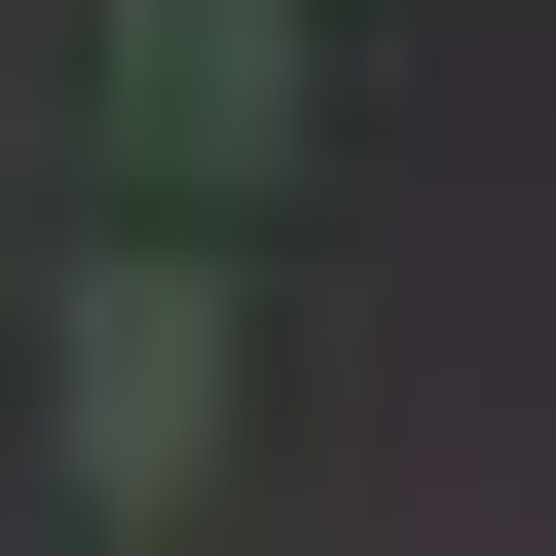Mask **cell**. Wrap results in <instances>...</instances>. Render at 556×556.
<instances>
[{"mask_svg":"<svg viewBox=\"0 0 556 556\" xmlns=\"http://www.w3.org/2000/svg\"><path fill=\"white\" fill-rule=\"evenodd\" d=\"M112 149L149 186H260V149H298V0H149V38H112Z\"/></svg>","mask_w":556,"mask_h":556,"instance_id":"7a4b0ae2","label":"cell"},{"mask_svg":"<svg viewBox=\"0 0 556 556\" xmlns=\"http://www.w3.org/2000/svg\"><path fill=\"white\" fill-rule=\"evenodd\" d=\"M38 371H75V482H112V519H186V482H223V260H75Z\"/></svg>","mask_w":556,"mask_h":556,"instance_id":"6da1fadb","label":"cell"}]
</instances>
